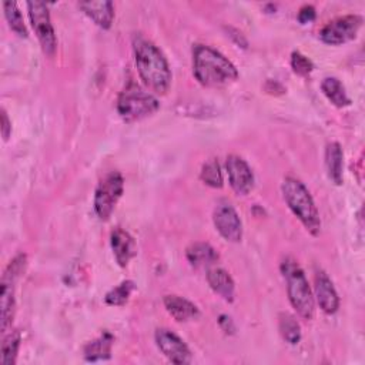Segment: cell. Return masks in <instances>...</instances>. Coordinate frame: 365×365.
Wrapping results in <instances>:
<instances>
[{
  "mask_svg": "<svg viewBox=\"0 0 365 365\" xmlns=\"http://www.w3.org/2000/svg\"><path fill=\"white\" fill-rule=\"evenodd\" d=\"M133 50L141 81L154 93L165 94L171 84V70L163 51L148 38L134 36Z\"/></svg>",
  "mask_w": 365,
  "mask_h": 365,
  "instance_id": "obj_1",
  "label": "cell"
},
{
  "mask_svg": "<svg viewBox=\"0 0 365 365\" xmlns=\"http://www.w3.org/2000/svg\"><path fill=\"white\" fill-rule=\"evenodd\" d=\"M192 73L205 87H222L238 78L235 66L222 53L205 44L192 47Z\"/></svg>",
  "mask_w": 365,
  "mask_h": 365,
  "instance_id": "obj_2",
  "label": "cell"
},
{
  "mask_svg": "<svg viewBox=\"0 0 365 365\" xmlns=\"http://www.w3.org/2000/svg\"><path fill=\"white\" fill-rule=\"evenodd\" d=\"M282 197L292 211V214L302 222L307 231L312 235H318L321 231V220L317 205L308 191V188L297 178L287 177L281 185Z\"/></svg>",
  "mask_w": 365,
  "mask_h": 365,
  "instance_id": "obj_3",
  "label": "cell"
},
{
  "mask_svg": "<svg viewBox=\"0 0 365 365\" xmlns=\"http://www.w3.org/2000/svg\"><path fill=\"white\" fill-rule=\"evenodd\" d=\"M281 272L287 282V294L291 305L304 319H312L315 302L302 268L294 258L287 257L281 262Z\"/></svg>",
  "mask_w": 365,
  "mask_h": 365,
  "instance_id": "obj_4",
  "label": "cell"
},
{
  "mask_svg": "<svg viewBox=\"0 0 365 365\" xmlns=\"http://www.w3.org/2000/svg\"><path fill=\"white\" fill-rule=\"evenodd\" d=\"M160 108L158 100L140 86L130 83L117 98V111L125 123L140 121Z\"/></svg>",
  "mask_w": 365,
  "mask_h": 365,
  "instance_id": "obj_5",
  "label": "cell"
},
{
  "mask_svg": "<svg viewBox=\"0 0 365 365\" xmlns=\"http://www.w3.org/2000/svg\"><path fill=\"white\" fill-rule=\"evenodd\" d=\"M27 264L26 254L20 252L17 254L10 264L7 265L3 277H1V332H9V328L11 327L13 317H14V287L20 275L24 272Z\"/></svg>",
  "mask_w": 365,
  "mask_h": 365,
  "instance_id": "obj_6",
  "label": "cell"
},
{
  "mask_svg": "<svg viewBox=\"0 0 365 365\" xmlns=\"http://www.w3.org/2000/svg\"><path fill=\"white\" fill-rule=\"evenodd\" d=\"M124 180L118 171H111L98 182L94 192V211L103 221L108 220L113 214L115 204L123 195Z\"/></svg>",
  "mask_w": 365,
  "mask_h": 365,
  "instance_id": "obj_7",
  "label": "cell"
},
{
  "mask_svg": "<svg viewBox=\"0 0 365 365\" xmlns=\"http://www.w3.org/2000/svg\"><path fill=\"white\" fill-rule=\"evenodd\" d=\"M27 10L31 27L34 34L41 46L43 53L47 57H53L57 47V40L54 34V29L50 20V13L47 4L43 1H27Z\"/></svg>",
  "mask_w": 365,
  "mask_h": 365,
  "instance_id": "obj_8",
  "label": "cell"
},
{
  "mask_svg": "<svg viewBox=\"0 0 365 365\" xmlns=\"http://www.w3.org/2000/svg\"><path fill=\"white\" fill-rule=\"evenodd\" d=\"M362 26V17L358 14H346L328 21L319 31L324 43L331 46L344 44L356 37Z\"/></svg>",
  "mask_w": 365,
  "mask_h": 365,
  "instance_id": "obj_9",
  "label": "cell"
},
{
  "mask_svg": "<svg viewBox=\"0 0 365 365\" xmlns=\"http://www.w3.org/2000/svg\"><path fill=\"white\" fill-rule=\"evenodd\" d=\"M212 221L220 235L230 242H240L242 237V222L238 212L228 201H221L214 208Z\"/></svg>",
  "mask_w": 365,
  "mask_h": 365,
  "instance_id": "obj_10",
  "label": "cell"
},
{
  "mask_svg": "<svg viewBox=\"0 0 365 365\" xmlns=\"http://www.w3.org/2000/svg\"><path fill=\"white\" fill-rule=\"evenodd\" d=\"M155 344L163 355L174 364H190L192 356L188 345L173 331L167 328H158L155 331Z\"/></svg>",
  "mask_w": 365,
  "mask_h": 365,
  "instance_id": "obj_11",
  "label": "cell"
},
{
  "mask_svg": "<svg viewBox=\"0 0 365 365\" xmlns=\"http://www.w3.org/2000/svg\"><path fill=\"white\" fill-rule=\"evenodd\" d=\"M225 168L231 188L238 195H247L254 187V174L247 161L237 154H231L227 157Z\"/></svg>",
  "mask_w": 365,
  "mask_h": 365,
  "instance_id": "obj_12",
  "label": "cell"
},
{
  "mask_svg": "<svg viewBox=\"0 0 365 365\" xmlns=\"http://www.w3.org/2000/svg\"><path fill=\"white\" fill-rule=\"evenodd\" d=\"M314 281V292L319 308L328 315L335 314L339 307V298L332 281L324 271H318Z\"/></svg>",
  "mask_w": 365,
  "mask_h": 365,
  "instance_id": "obj_13",
  "label": "cell"
},
{
  "mask_svg": "<svg viewBox=\"0 0 365 365\" xmlns=\"http://www.w3.org/2000/svg\"><path fill=\"white\" fill-rule=\"evenodd\" d=\"M110 242H111V250H113V254H114L115 261L118 262V265L120 267H127L130 259L137 252L134 238L127 231H124L123 228H115L111 232Z\"/></svg>",
  "mask_w": 365,
  "mask_h": 365,
  "instance_id": "obj_14",
  "label": "cell"
},
{
  "mask_svg": "<svg viewBox=\"0 0 365 365\" xmlns=\"http://www.w3.org/2000/svg\"><path fill=\"white\" fill-rule=\"evenodd\" d=\"M164 307L167 309V312L178 322H185V321H191L200 317V309L197 308L195 304H192L191 301L185 299L184 297L180 295H165L164 299Z\"/></svg>",
  "mask_w": 365,
  "mask_h": 365,
  "instance_id": "obj_15",
  "label": "cell"
},
{
  "mask_svg": "<svg viewBox=\"0 0 365 365\" xmlns=\"http://www.w3.org/2000/svg\"><path fill=\"white\" fill-rule=\"evenodd\" d=\"M78 7L101 29H110L114 20V6L108 0L81 1Z\"/></svg>",
  "mask_w": 365,
  "mask_h": 365,
  "instance_id": "obj_16",
  "label": "cell"
},
{
  "mask_svg": "<svg viewBox=\"0 0 365 365\" xmlns=\"http://www.w3.org/2000/svg\"><path fill=\"white\" fill-rule=\"evenodd\" d=\"M207 281L211 289L220 295L222 299L232 302L234 301V291H235V284L231 275L222 269V268H211L207 272Z\"/></svg>",
  "mask_w": 365,
  "mask_h": 365,
  "instance_id": "obj_17",
  "label": "cell"
},
{
  "mask_svg": "<svg viewBox=\"0 0 365 365\" xmlns=\"http://www.w3.org/2000/svg\"><path fill=\"white\" fill-rule=\"evenodd\" d=\"M325 168L328 178L336 184H342V168H344V154L342 148L336 141H332L325 148Z\"/></svg>",
  "mask_w": 365,
  "mask_h": 365,
  "instance_id": "obj_18",
  "label": "cell"
},
{
  "mask_svg": "<svg viewBox=\"0 0 365 365\" xmlns=\"http://www.w3.org/2000/svg\"><path fill=\"white\" fill-rule=\"evenodd\" d=\"M187 259L195 268L208 267L218 259V252L208 242H194L187 248Z\"/></svg>",
  "mask_w": 365,
  "mask_h": 365,
  "instance_id": "obj_19",
  "label": "cell"
},
{
  "mask_svg": "<svg viewBox=\"0 0 365 365\" xmlns=\"http://www.w3.org/2000/svg\"><path fill=\"white\" fill-rule=\"evenodd\" d=\"M114 342V336L110 332H103L98 338L86 344L83 352L87 361H104L111 356V346Z\"/></svg>",
  "mask_w": 365,
  "mask_h": 365,
  "instance_id": "obj_20",
  "label": "cell"
},
{
  "mask_svg": "<svg viewBox=\"0 0 365 365\" xmlns=\"http://www.w3.org/2000/svg\"><path fill=\"white\" fill-rule=\"evenodd\" d=\"M321 90L335 107H346L351 104L344 84L336 77H325L321 83Z\"/></svg>",
  "mask_w": 365,
  "mask_h": 365,
  "instance_id": "obj_21",
  "label": "cell"
},
{
  "mask_svg": "<svg viewBox=\"0 0 365 365\" xmlns=\"http://www.w3.org/2000/svg\"><path fill=\"white\" fill-rule=\"evenodd\" d=\"M20 332L19 331H10L6 332L1 341L0 348V364L1 365H13L17 358L19 346H20Z\"/></svg>",
  "mask_w": 365,
  "mask_h": 365,
  "instance_id": "obj_22",
  "label": "cell"
},
{
  "mask_svg": "<svg viewBox=\"0 0 365 365\" xmlns=\"http://www.w3.org/2000/svg\"><path fill=\"white\" fill-rule=\"evenodd\" d=\"M278 329L281 336L291 345H295L301 339V327L294 315L282 312L278 317Z\"/></svg>",
  "mask_w": 365,
  "mask_h": 365,
  "instance_id": "obj_23",
  "label": "cell"
},
{
  "mask_svg": "<svg viewBox=\"0 0 365 365\" xmlns=\"http://www.w3.org/2000/svg\"><path fill=\"white\" fill-rule=\"evenodd\" d=\"M200 178L204 184L212 187V188H221L222 187V173L221 167L217 158H210L207 160L200 171Z\"/></svg>",
  "mask_w": 365,
  "mask_h": 365,
  "instance_id": "obj_24",
  "label": "cell"
},
{
  "mask_svg": "<svg viewBox=\"0 0 365 365\" xmlns=\"http://www.w3.org/2000/svg\"><path fill=\"white\" fill-rule=\"evenodd\" d=\"M134 287H135L134 282L130 281V279H125V281L120 282L117 287L111 288V289L106 294V297H104L106 304H107V305H113V307H121V305H124V304L128 301L131 292L134 291Z\"/></svg>",
  "mask_w": 365,
  "mask_h": 365,
  "instance_id": "obj_25",
  "label": "cell"
},
{
  "mask_svg": "<svg viewBox=\"0 0 365 365\" xmlns=\"http://www.w3.org/2000/svg\"><path fill=\"white\" fill-rule=\"evenodd\" d=\"M3 9H4V14H6V19H7L11 30L21 37H27L29 33H27L23 16H21V11L17 7V3L16 1H4Z\"/></svg>",
  "mask_w": 365,
  "mask_h": 365,
  "instance_id": "obj_26",
  "label": "cell"
},
{
  "mask_svg": "<svg viewBox=\"0 0 365 365\" xmlns=\"http://www.w3.org/2000/svg\"><path fill=\"white\" fill-rule=\"evenodd\" d=\"M291 67H292L295 74H298V76H308L312 71L314 64L302 53L292 51V54H291Z\"/></svg>",
  "mask_w": 365,
  "mask_h": 365,
  "instance_id": "obj_27",
  "label": "cell"
},
{
  "mask_svg": "<svg viewBox=\"0 0 365 365\" xmlns=\"http://www.w3.org/2000/svg\"><path fill=\"white\" fill-rule=\"evenodd\" d=\"M315 7L311 6V4H305L299 9L298 11V20L301 24H307V23H311L314 19H315Z\"/></svg>",
  "mask_w": 365,
  "mask_h": 365,
  "instance_id": "obj_28",
  "label": "cell"
},
{
  "mask_svg": "<svg viewBox=\"0 0 365 365\" xmlns=\"http://www.w3.org/2000/svg\"><path fill=\"white\" fill-rule=\"evenodd\" d=\"M1 134H3L4 140H9V137L11 134V123H10L4 108H1Z\"/></svg>",
  "mask_w": 365,
  "mask_h": 365,
  "instance_id": "obj_29",
  "label": "cell"
},
{
  "mask_svg": "<svg viewBox=\"0 0 365 365\" xmlns=\"http://www.w3.org/2000/svg\"><path fill=\"white\" fill-rule=\"evenodd\" d=\"M218 324H220V327L222 328V331L224 332H230V334H232L234 331H235V327H234V324H232V319L228 317V315H221L220 317V319H218Z\"/></svg>",
  "mask_w": 365,
  "mask_h": 365,
  "instance_id": "obj_30",
  "label": "cell"
}]
</instances>
